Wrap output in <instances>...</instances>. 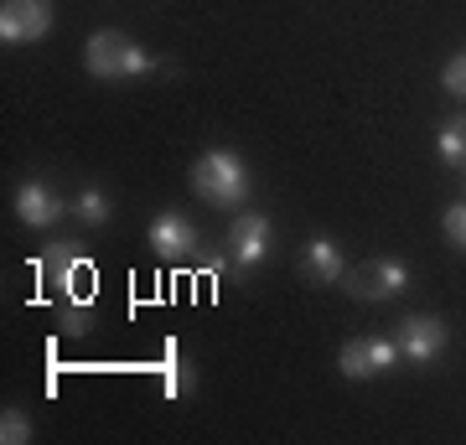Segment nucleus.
Masks as SVG:
<instances>
[{
	"label": "nucleus",
	"instance_id": "obj_1",
	"mask_svg": "<svg viewBox=\"0 0 466 445\" xmlns=\"http://www.w3.org/2000/svg\"><path fill=\"white\" fill-rule=\"evenodd\" d=\"M249 166L238 150H208L192 161V192L208 207H244L249 202Z\"/></svg>",
	"mask_w": 466,
	"mask_h": 445
},
{
	"label": "nucleus",
	"instance_id": "obj_2",
	"mask_svg": "<svg viewBox=\"0 0 466 445\" xmlns=\"http://www.w3.org/2000/svg\"><path fill=\"white\" fill-rule=\"evenodd\" d=\"M84 67L94 73V78L104 83H125V78H146V73H156V57H150L135 36L125 32H94L84 42Z\"/></svg>",
	"mask_w": 466,
	"mask_h": 445
},
{
	"label": "nucleus",
	"instance_id": "obj_3",
	"mask_svg": "<svg viewBox=\"0 0 466 445\" xmlns=\"http://www.w3.org/2000/svg\"><path fill=\"white\" fill-rule=\"evenodd\" d=\"M269 244H275V228H269L265 213H238L228 228V259H233V280L244 285L249 280V269H259V264L269 259Z\"/></svg>",
	"mask_w": 466,
	"mask_h": 445
},
{
	"label": "nucleus",
	"instance_id": "obj_4",
	"mask_svg": "<svg viewBox=\"0 0 466 445\" xmlns=\"http://www.w3.org/2000/svg\"><path fill=\"white\" fill-rule=\"evenodd\" d=\"M52 0H0V42L5 47H32L52 32Z\"/></svg>",
	"mask_w": 466,
	"mask_h": 445
},
{
	"label": "nucleus",
	"instance_id": "obj_5",
	"mask_svg": "<svg viewBox=\"0 0 466 445\" xmlns=\"http://www.w3.org/2000/svg\"><path fill=\"white\" fill-rule=\"evenodd\" d=\"M400 363V342L394 337H358L337 352V373L352 383H368V379H383L389 368Z\"/></svg>",
	"mask_w": 466,
	"mask_h": 445
},
{
	"label": "nucleus",
	"instance_id": "obj_6",
	"mask_svg": "<svg viewBox=\"0 0 466 445\" xmlns=\"http://www.w3.org/2000/svg\"><path fill=\"white\" fill-rule=\"evenodd\" d=\"M394 342H400L404 363L425 368V363H435V358L446 352L451 331H446V321H441V316H404L400 327H394Z\"/></svg>",
	"mask_w": 466,
	"mask_h": 445
},
{
	"label": "nucleus",
	"instance_id": "obj_7",
	"mask_svg": "<svg viewBox=\"0 0 466 445\" xmlns=\"http://www.w3.org/2000/svg\"><path fill=\"white\" fill-rule=\"evenodd\" d=\"M348 285H352V296H363V300H394L410 290V269L400 259H368L358 275H348Z\"/></svg>",
	"mask_w": 466,
	"mask_h": 445
},
{
	"label": "nucleus",
	"instance_id": "obj_8",
	"mask_svg": "<svg viewBox=\"0 0 466 445\" xmlns=\"http://www.w3.org/2000/svg\"><path fill=\"white\" fill-rule=\"evenodd\" d=\"M300 269H306V280H317V285H342L352 275L342 244H332L327 233H317L311 244L300 248Z\"/></svg>",
	"mask_w": 466,
	"mask_h": 445
},
{
	"label": "nucleus",
	"instance_id": "obj_9",
	"mask_svg": "<svg viewBox=\"0 0 466 445\" xmlns=\"http://www.w3.org/2000/svg\"><path fill=\"white\" fill-rule=\"evenodd\" d=\"M63 213H67L63 197H57L47 182H21L16 187V217L26 223V228H57Z\"/></svg>",
	"mask_w": 466,
	"mask_h": 445
},
{
	"label": "nucleus",
	"instance_id": "obj_10",
	"mask_svg": "<svg viewBox=\"0 0 466 445\" xmlns=\"http://www.w3.org/2000/svg\"><path fill=\"white\" fill-rule=\"evenodd\" d=\"M150 248L167 254V259H182V254L202 248V238H198V228H192L182 213H161L156 223H150Z\"/></svg>",
	"mask_w": 466,
	"mask_h": 445
},
{
	"label": "nucleus",
	"instance_id": "obj_11",
	"mask_svg": "<svg viewBox=\"0 0 466 445\" xmlns=\"http://www.w3.org/2000/svg\"><path fill=\"white\" fill-rule=\"evenodd\" d=\"M435 150H441V161H446V166H456V171H461V166H466V115H451L446 125H441Z\"/></svg>",
	"mask_w": 466,
	"mask_h": 445
},
{
	"label": "nucleus",
	"instance_id": "obj_12",
	"mask_svg": "<svg viewBox=\"0 0 466 445\" xmlns=\"http://www.w3.org/2000/svg\"><path fill=\"white\" fill-rule=\"evenodd\" d=\"M161 373H167V379H161V389H167V399H182V394H192V363H187L182 352H177V342L167 347V363H161Z\"/></svg>",
	"mask_w": 466,
	"mask_h": 445
},
{
	"label": "nucleus",
	"instance_id": "obj_13",
	"mask_svg": "<svg viewBox=\"0 0 466 445\" xmlns=\"http://www.w3.org/2000/svg\"><path fill=\"white\" fill-rule=\"evenodd\" d=\"M73 213L84 217V223H94V228H99V223H109V213H115V207H109V197H104L99 187H84V192L73 197Z\"/></svg>",
	"mask_w": 466,
	"mask_h": 445
},
{
	"label": "nucleus",
	"instance_id": "obj_14",
	"mask_svg": "<svg viewBox=\"0 0 466 445\" xmlns=\"http://www.w3.org/2000/svg\"><path fill=\"white\" fill-rule=\"evenodd\" d=\"M0 440L5 445H26L32 440V420H26L21 410H5L0 414Z\"/></svg>",
	"mask_w": 466,
	"mask_h": 445
},
{
	"label": "nucleus",
	"instance_id": "obj_15",
	"mask_svg": "<svg viewBox=\"0 0 466 445\" xmlns=\"http://www.w3.org/2000/svg\"><path fill=\"white\" fill-rule=\"evenodd\" d=\"M441 228H446V238L466 254V197H461V202H451L446 213H441Z\"/></svg>",
	"mask_w": 466,
	"mask_h": 445
},
{
	"label": "nucleus",
	"instance_id": "obj_16",
	"mask_svg": "<svg viewBox=\"0 0 466 445\" xmlns=\"http://www.w3.org/2000/svg\"><path fill=\"white\" fill-rule=\"evenodd\" d=\"M441 83H446V94H451V99H466V52H456V57L446 63Z\"/></svg>",
	"mask_w": 466,
	"mask_h": 445
},
{
	"label": "nucleus",
	"instance_id": "obj_17",
	"mask_svg": "<svg viewBox=\"0 0 466 445\" xmlns=\"http://www.w3.org/2000/svg\"><path fill=\"white\" fill-rule=\"evenodd\" d=\"M461 182H466V166H461Z\"/></svg>",
	"mask_w": 466,
	"mask_h": 445
}]
</instances>
